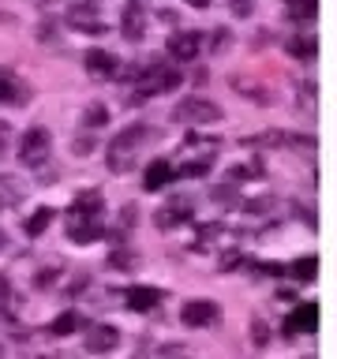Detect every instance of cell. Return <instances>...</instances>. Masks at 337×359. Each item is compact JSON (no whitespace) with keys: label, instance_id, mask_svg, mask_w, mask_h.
<instances>
[{"label":"cell","instance_id":"1","mask_svg":"<svg viewBox=\"0 0 337 359\" xmlns=\"http://www.w3.org/2000/svg\"><path fill=\"white\" fill-rule=\"evenodd\" d=\"M45 154H49V131L45 128H30L27 135H22V146H19V161L22 165H41Z\"/></svg>","mask_w":337,"mask_h":359},{"label":"cell","instance_id":"2","mask_svg":"<svg viewBox=\"0 0 337 359\" xmlns=\"http://www.w3.org/2000/svg\"><path fill=\"white\" fill-rule=\"evenodd\" d=\"M86 344H90V352H109V348L117 344V333H112L109 325H98V330L86 337Z\"/></svg>","mask_w":337,"mask_h":359},{"label":"cell","instance_id":"3","mask_svg":"<svg viewBox=\"0 0 337 359\" xmlns=\"http://www.w3.org/2000/svg\"><path fill=\"white\" fill-rule=\"evenodd\" d=\"M210 318H213L210 303H191V307H184V322L187 325H199V322H210Z\"/></svg>","mask_w":337,"mask_h":359},{"label":"cell","instance_id":"4","mask_svg":"<svg viewBox=\"0 0 337 359\" xmlns=\"http://www.w3.org/2000/svg\"><path fill=\"white\" fill-rule=\"evenodd\" d=\"M86 67H90L94 75H109V72H112V56H109V53H90V56H86Z\"/></svg>","mask_w":337,"mask_h":359},{"label":"cell","instance_id":"5","mask_svg":"<svg viewBox=\"0 0 337 359\" xmlns=\"http://www.w3.org/2000/svg\"><path fill=\"white\" fill-rule=\"evenodd\" d=\"M49 217H53L49 210H38V213H34V217L27 221V232H30V236H38V232L45 229V224H49Z\"/></svg>","mask_w":337,"mask_h":359},{"label":"cell","instance_id":"6","mask_svg":"<svg viewBox=\"0 0 337 359\" xmlns=\"http://www.w3.org/2000/svg\"><path fill=\"white\" fill-rule=\"evenodd\" d=\"M109 120V112H105V105H90L86 109V123H90V128H94V123H98V128H101V123H105Z\"/></svg>","mask_w":337,"mask_h":359},{"label":"cell","instance_id":"7","mask_svg":"<svg viewBox=\"0 0 337 359\" xmlns=\"http://www.w3.org/2000/svg\"><path fill=\"white\" fill-rule=\"evenodd\" d=\"M161 184H165V165H154L150 172H146V187L154 191V187H161Z\"/></svg>","mask_w":337,"mask_h":359},{"label":"cell","instance_id":"8","mask_svg":"<svg viewBox=\"0 0 337 359\" xmlns=\"http://www.w3.org/2000/svg\"><path fill=\"white\" fill-rule=\"evenodd\" d=\"M72 325H75V314H64V318L53 322V333H72Z\"/></svg>","mask_w":337,"mask_h":359},{"label":"cell","instance_id":"9","mask_svg":"<svg viewBox=\"0 0 337 359\" xmlns=\"http://www.w3.org/2000/svg\"><path fill=\"white\" fill-rule=\"evenodd\" d=\"M8 97H19V94H11V83H8V79H0V101H8Z\"/></svg>","mask_w":337,"mask_h":359},{"label":"cell","instance_id":"10","mask_svg":"<svg viewBox=\"0 0 337 359\" xmlns=\"http://www.w3.org/2000/svg\"><path fill=\"white\" fill-rule=\"evenodd\" d=\"M4 139H8V123H0V146H4Z\"/></svg>","mask_w":337,"mask_h":359},{"label":"cell","instance_id":"11","mask_svg":"<svg viewBox=\"0 0 337 359\" xmlns=\"http://www.w3.org/2000/svg\"><path fill=\"white\" fill-rule=\"evenodd\" d=\"M191 4H199V8H202V4H206V0H191Z\"/></svg>","mask_w":337,"mask_h":359}]
</instances>
